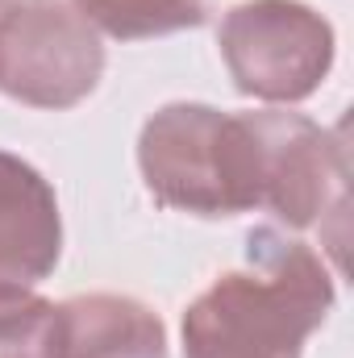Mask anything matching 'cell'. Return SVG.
Masks as SVG:
<instances>
[{
    "instance_id": "obj_6",
    "label": "cell",
    "mask_w": 354,
    "mask_h": 358,
    "mask_svg": "<svg viewBox=\"0 0 354 358\" xmlns=\"http://www.w3.org/2000/svg\"><path fill=\"white\" fill-rule=\"evenodd\" d=\"M63 250L55 187L25 159L0 150V292H29Z\"/></svg>"
},
{
    "instance_id": "obj_9",
    "label": "cell",
    "mask_w": 354,
    "mask_h": 358,
    "mask_svg": "<svg viewBox=\"0 0 354 358\" xmlns=\"http://www.w3.org/2000/svg\"><path fill=\"white\" fill-rule=\"evenodd\" d=\"M55 304L34 292H0V358H50Z\"/></svg>"
},
{
    "instance_id": "obj_4",
    "label": "cell",
    "mask_w": 354,
    "mask_h": 358,
    "mask_svg": "<svg viewBox=\"0 0 354 358\" xmlns=\"http://www.w3.org/2000/svg\"><path fill=\"white\" fill-rule=\"evenodd\" d=\"M100 29L76 0H13L0 13V92L34 108H71L100 84Z\"/></svg>"
},
{
    "instance_id": "obj_1",
    "label": "cell",
    "mask_w": 354,
    "mask_h": 358,
    "mask_svg": "<svg viewBox=\"0 0 354 358\" xmlns=\"http://www.w3.org/2000/svg\"><path fill=\"white\" fill-rule=\"evenodd\" d=\"M334 308L325 263L279 229L246 238V267L217 275L183 313V358H300Z\"/></svg>"
},
{
    "instance_id": "obj_7",
    "label": "cell",
    "mask_w": 354,
    "mask_h": 358,
    "mask_svg": "<svg viewBox=\"0 0 354 358\" xmlns=\"http://www.w3.org/2000/svg\"><path fill=\"white\" fill-rule=\"evenodd\" d=\"M50 358H167V329L134 296H71L55 304Z\"/></svg>"
},
{
    "instance_id": "obj_2",
    "label": "cell",
    "mask_w": 354,
    "mask_h": 358,
    "mask_svg": "<svg viewBox=\"0 0 354 358\" xmlns=\"http://www.w3.org/2000/svg\"><path fill=\"white\" fill-rule=\"evenodd\" d=\"M138 167L150 196L196 217L259 208V146L250 113L213 104H163L138 138Z\"/></svg>"
},
{
    "instance_id": "obj_3",
    "label": "cell",
    "mask_w": 354,
    "mask_h": 358,
    "mask_svg": "<svg viewBox=\"0 0 354 358\" xmlns=\"http://www.w3.org/2000/svg\"><path fill=\"white\" fill-rule=\"evenodd\" d=\"M221 59L234 88L271 104H296L334 67V25L300 0H242L221 21Z\"/></svg>"
},
{
    "instance_id": "obj_8",
    "label": "cell",
    "mask_w": 354,
    "mask_h": 358,
    "mask_svg": "<svg viewBox=\"0 0 354 358\" xmlns=\"http://www.w3.org/2000/svg\"><path fill=\"white\" fill-rule=\"evenodd\" d=\"M76 8L96 29L121 42L163 38L179 29H196L204 21V0H76Z\"/></svg>"
},
{
    "instance_id": "obj_10",
    "label": "cell",
    "mask_w": 354,
    "mask_h": 358,
    "mask_svg": "<svg viewBox=\"0 0 354 358\" xmlns=\"http://www.w3.org/2000/svg\"><path fill=\"white\" fill-rule=\"evenodd\" d=\"M8 4H13V0H0V13H4V8H8Z\"/></svg>"
},
{
    "instance_id": "obj_5",
    "label": "cell",
    "mask_w": 354,
    "mask_h": 358,
    "mask_svg": "<svg viewBox=\"0 0 354 358\" xmlns=\"http://www.w3.org/2000/svg\"><path fill=\"white\" fill-rule=\"evenodd\" d=\"M259 146V208L288 229H309L330 213H346V146L342 134L300 113H250Z\"/></svg>"
}]
</instances>
